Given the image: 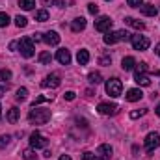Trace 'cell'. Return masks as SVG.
I'll use <instances>...</instances> for the list:
<instances>
[{"mask_svg": "<svg viewBox=\"0 0 160 160\" xmlns=\"http://www.w3.org/2000/svg\"><path fill=\"white\" fill-rule=\"evenodd\" d=\"M8 24H9L8 13H0V28H4V26H8Z\"/></svg>", "mask_w": 160, "mask_h": 160, "instance_id": "4dcf8cb0", "label": "cell"}, {"mask_svg": "<svg viewBox=\"0 0 160 160\" xmlns=\"http://www.w3.org/2000/svg\"><path fill=\"white\" fill-rule=\"evenodd\" d=\"M22 158L24 160H34L36 158V153H34L32 149H24V151H22Z\"/></svg>", "mask_w": 160, "mask_h": 160, "instance_id": "f1b7e54d", "label": "cell"}, {"mask_svg": "<svg viewBox=\"0 0 160 160\" xmlns=\"http://www.w3.org/2000/svg\"><path fill=\"white\" fill-rule=\"evenodd\" d=\"M147 69H149L147 63H143V62L142 63H136V73H147Z\"/></svg>", "mask_w": 160, "mask_h": 160, "instance_id": "836d02e7", "label": "cell"}, {"mask_svg": "<svg viewBox=\"0 0 160 160\" xmlns=\"http://www.w3.org/2000/svg\"><path fill=\"white\" fill-rule=\"evenodd\" d=\"M43 41H45L47 45L54 47V45L60 43V36H58V32H47V34H43Z\"/></svg>", "mask_w": 160, "mask_h": 160, "instance_id": "5bb4252c", "label": "cell"}, {"mask_svg": "<svg viewBox=\"0 0 160 160\" xmlns=\"http://www.w3.org/2000/svg\"><path fill=\"white\" fill-rule=\"evenodd\" d=\"M130 39V34L125 32V30H118V32H106L104 36V43L106 45H114L118 41H128Z\"/></svg>", "mask_w": 160, "mask_h": 160, "instance_id": "3957f363", "label": "cell"}, {"mask_svg": "<svg viewBox=\"0 0 160 160\" xmlns=\"http://www.w3.org/2000/svg\"><path fill=\"white\" fill-rule=\"evenodd\" d=\"M15 24H17L19 28H24V26L28 24V19L22 17V15H17V17H15Z\"/></svg>", "mask_w": 160, "mask_h": 160, "instance_id": "4316f807", "label": "cell"}, {"mask_svg": "<svg viewBox=\"0 0 160 160\" xmlns=\"http://www.w3.org/2000/svg\"><path fill=\"white\" fill-rule=\"evenodd\" d=\"M121 67H123L125 71H132V69L136 67V60H134L132 56H127V58H123V62H121Z\"/></svg>", "mask_w": 160, "mask_h": 160, "instance_id": "2e32d148", "label": "cell"}, {"mask_svg": "<svg viewBox=\"0 0 160 160\" xmlns=\"http://www.w3.org/2000/svg\"><path fill=\"white\" fill-rule=\"evenodd\" d=\"M19 50H21V54L24 58H32L36 54V47H34L32 38H22V39L19 41Z\"/></svg>", "mask_w": 160, "mask_h": 160, "instance_id": "7a4b0ae2", "label": "cell"}, {"mask_svg": "<svg viewBox=\"0 0 160 160\" xmlns=\"http://www.w3.org/2000/svg\"><path fill=\"white\" fill-rule=\"evenodd\" d=\"M112 153H114L112 147H110L108 143H102V145L97 147V153H95V155H97V158L99 160H110L112 158Z\"/></svg>", "mask_w": 160, "mask_h": 160, "instance_id": "9c48e42d", "label": "cell"}, {"mask_svg": "<svg viewBox=\"0 0 160 160\" xmlns=\"http://www.w3.org/2000/svg\"><path fill=\"white\" fill-rule=\"evenodd\" d=\"M125 22H127L128 26L136 28V30H143V28H145V24H143L142 21H136V19H132V17H127V19H125Z\"/></svg>", "mask_w": 160, "mask_h": 160, "instance_id": "ffe728a7", "label": "cell"}, {"mask_svg": "<svg viewBox=\"0 0 160 160\" xmlns=\"http://www.w3.org/2000/svg\"><path fill=\"white\" fill-rule=\"evenodd\" d=\"M8 80H11V71L9 69H2L0 71V82H8Z\"/></svg>", "mask_w": 160, "mask_h": 160, "instance_id": "83f0119b", "label": "cell"}, {"mask_svg": "<svg viewBox=\"0 0 160 160\" xmlns=\"http://www.w3.org/2000/svg\"><path fill=\"white\" fill-rule=\"evenodd\" d=\"M47 101V97H36V101L32 102V106H38V104H41V102H45Z\"/></svg>", "mask_w": 160, "mask_h": 160, "instance_id": "f35d334b", "label": "cell"}, {"mask_svg": "<svg viewBox=\"0 0 160 160\" xmlns=\"http://www.w3.org/2000/svg\"><path fill=\"white\" fill-rule=\"evenodd\" d=\"M142 13L147 15V17H155V15L158 13V9H157L153 4H145V6H142Z\"/></svg>", "mask_w": 160, "mask_h": 160, "instance_id": "d6986e66", "label": "cell"}, {"mask_svg": "<svg viewBox=\"0 0 160 160\" xmlns=\"http://www.w3.org/2000/svg\"><path fill=\"white\" fill-rule=\"evenodd\" d=\"M75 97H77V95H75V91H65V95H63V99H65V101H75Z\"/></svg>", "mask_w": 160, "mask_h": 160, "instance_id": "74e56055", "label": "cell"}, {"mask_svg": "<svg viewBox=\"0 0 160 160\" xmlns=\"http://www.w3.org/2000/svg\"><path fill=\"white\" fill-rule=\"evenodd\" d=\"M97 110H99V114H102V116H114V114H118V104H108V102H101L99 106H97Z\"/></svg>", "mask_w": 160, "mask_h": 160, "instance_id": "30bf717a", "label": "cell"}, {"mask_svg": "<svg viewBox=\"0 0 160 160\" xmlns=\"http://www.w3.org/2000/svg\"><path fill=\"white\" fill-rule=\"evenodd\" d=\"M0 119H2V106H0Z\"/></svg>", "mask_w": 160, "mask_h": 160, "instance_id": "bcb514c9", "label": "cell"}, {"mask_svg": "<svg viewBox=\"0 0 160 160\" xmlns=\"http://www.w3.org/2000/svg\"><path fill=\"white\" fill-rule=\"evenodd\" d=\"M52 62V56H50V52L48 50H43L39 54V63H50Z\"/></svg>", "mask_w": 160, "mask_h": 160, "instance_id": "d4e9b609", "label": "cell"}, {"mask_svg": "<svg viewBox=\"0 0 160 160\" xmlns=\"http://www.w3.org/2000/svg\"><path fill=\"white\" fill-rule=\"evenodd\" d=\"M88 80H89V84H101L102 82V77H101V73H89Z\"/></svg>", "mask_w": 160, "mask_h": 160, "instance_id": "484cf974", "label": "cell"}, {"mask_svg": "<svg viewBox=\"0 0 160 160\" xmlns=\"http://www.w3.org/2000/svg\"><path fill=\"white\" fill-rule=\"evenodd\" d=\"M9 48H11V50H17V48H19V41H11V43H9Z\"/></svg>", "mask_w": 160, "mask_h": 160, "instance_id": "ab89813d", "label": "cell"}, {"mask_svg": "<svg viewBox=\"0 0 160 160\" xmlns=\"http://www.w3.org/2000/svg\"><path fill=\"white\" fill-rule=\"evenodd\" d=\"M26 97H28V89H26V88H19L15 99H17L19 102H22V101H26Z\"/></svg>", "mask_w": 160, "mask_h": 160, "instance_id": "603a6c76", "label": "cell"}, {"mask_svg": "<svg viewBox=\"0 0 160 160\" xmlns=\"http://www.w3.org/2000/svg\"><path fill=\"white\" fill-rule=\"evenodd\" d=\"M145 112H147V108H142V110H134V112H130V118H132V119H138V118H140V116H143Z\"/></svg>", "mask_w": 160, "mask_h": 160, "instance_id": "1f68e13d", "label": "cell"}, {"mask_svg": "<svg viewBox=\"0 0 160 160\" xmlns=\"http://www.w3.org/2000/svg\"><path fill=\"white\" fill-rule=\"evenodd\" d=\"M155 50H157V54H158V56H160V43H158V45H157V48H155Z\"/></svg>", "mask_w": 160, "mask_h": 160, "instance_id": "f6af8a7d", "label": "cell"}, {"mask_svg": "<svg viewBox=\"0 0 160 160\" xmlns=\"http://www.w3.org/2000/svg\"><path fill=\"white\" fill-rule=\"evenodd\" d=\"M36 21H39V22L48 21V11H47V9H39V11H36Z\"/></svg>", "mask_w": 160, "mask_h": 160, "instance_id": "cb8c5ba5", "label": "cell"}, {"mask_svg": "<svg viewBox=\"0 0 160 160\" xmlns=\"http://www.w3.org/2000/svg\"><path fill=\"white\" fill-rule=\"evenodd\" d=\"M101 63L104 65V63H110V58H101Z\"/></svg>", "mask_w": 160, "mask_h": 160, "instance_id": "60d3db41", "label": "cell"}, {"mask_svg": "<svg viewBox=\"0 0 160 160\" xmlns=\"http://www.w3.org/2000/svg\"><path fill=\"white\" fill-rule=\"evenodd\" d=\"M60 160H71V157H69V155H62V157H60Z\"/></svg>", "mask_w": 160, "mask_h": 160, "instance_id": "b9f144b4", "label": "cell"}, {"mask_svg": "<svg viewBox=\"0 0 160 160\" xmlns=\"http://www.w3.org/2000/svg\"><path fill=\"white\" fill-rule=\"evenodd\" d=\"M112 22H114V21H112L110 17H106V15H104V17H99V19L95 21V30H97V32H104V34H106V32H110Z\"/></svg>", "mask_w": 160, "mask_h": 160, "instance_id": "52a82bcc", "label": "cell"}, {"mask_svg": "<svg viewBox=\"0 0 160 160\" xmlns=\"http://www.w3.org/2000/svg\"><path fill=\"white\" fill-rule=\"evenodd\" d=\"M158 145H160V134L158 132H149L145 136V151L147 153H153Z\"/></svg>", "mask_w": 160, "mask_h": 160, "instance_id": "5b68a950", "label": "cell"}, {"mask_svg": "<svg viewBox=\"0 0 160 160\" xmlns=\"http://www.w3.org/2000/svg\"><path fill=\"white\" fill-rule=\"evenodd\" d=\"M155 112H157V116H158V118H160V102H158V106L155 108Z\"/></svg>", "mask_w": 160, "mask_h": 160, "instance_id": "7bdbcfd3", "label": "cell"}, {"mask_svg": "<svg viewBox=\"0 0 160 160\" xmlns=\"http://www.w3.org/2000/svg\"><path fill=\"white\" fill-rule=\"evenodd\" d=\"M9 142H11V136H0V149H4V147H8L9 145Z\"/></svg>", "mask_w": 160, "mask_h": 160, "instance_id": "f546056e", "label": "cell"}, {"mask_svg": "<svg viewBox=\"0 0 160 160\" xmlns=\"http://www.w3.org/2000/svg\"><path fill=\"white\" fill-rule=\"evenodd\" d=\"M142 97H143V93H142V89H138V88L128 89V91H127V95H125V99H127L128 102H136V101H140Z\"/></svg>", "mask_w": 160, "mask_h": 160, "instance_id": "4fadbf2b", "label": "cell"}, {"mask_svg": "<svg viewBox=\"0 0 160 160\" xmlns=\"http://www.w3.org/2000/svg\"><path fill=\"white\" fill-rule=\"evenodd\" d=\"M4 93H6V88H0V97H2Z\"/></svg>", "mask_w": 160, "mask_h": 160, "instance_id": "ee69618b", "label": "cell"}, {"mask_svg": "<svg viewBox=\"0 0 160 160\" xmlns=\"http://www.w3.org/2000/svg\"><path fill=\"white\" fill-rule=\"evenodd\" d=\"M19 116H21V110L13 106V108H9V110H8V116H6V118H8L9 123H17V121H19Z\"/></svg>", "mask_w": 160, "mask_h": 160, "instance_id": "ac0fdd59", "label": "cell"}, {"mask_svg": "<svg viewBox=\"0 0 160 160\" xmlns=\"http://www.w3.org/2000/svg\"><path fill=\"white\" fill-rule=\"evenodd\" d=\"M19 6H21L22 9L30 11V9H34V8H36V0H19Z\"/></svg>", "mask_w": 160, "mask_h": 160, "instance_id": "7402d4cb", "label": "cell"}, {"mask_svg": "<svg viewBox=\"0 0 160 160\" xmlns=\"http://www.w3.org/2000/svg\"><path fill=\"white\" fill-rule=\"evenodd\" d=\"M28 119H30V123H34V125H45L47 121L50 119V110L32 106V110L28 114Z\"/></svg>", "mask_w": 160, "mask_h": 160, "instance_id": "6da1fadb", "label": "cell"}, {"mask_svg": "<svg viewBox=\"0 0 160 160\" xmlns=\"http://www.w3.org/2000/svg\"><path fill=\"white\" fill-rule=\"evenodd\" d=\"M47 143H48V140L39 134V132H32V136H30V145L34 147V149H43V147H47Z\"/></svg>", "mask_w": 160, "mask_h": 160, "instance_id": "ba28073f", "label": "cell"}, {"mask_svg": "<svg viewBox=\"0 0 160 160\" xmlns=\"http://www.w3.org/2000/svg\"><path fill=\"white\" fill-rule=\"evenodd\" d=\"M77 62H78L80 65H86L88 62H89V52L88 50H78V54H77Z\"/></svg>", "mask_w": 160, "mask_h": 160, "instance_id": "44dd1931", "label": "cell"}, {"mask_svg": "<svg viewBox=\"0 0 160 160\" xmlns=\"http://www.w3.org/2000/svg\"><path fill=\"white\" fill-rule=\"evenodd\" d=\"M56 60H58L62 65H69V63H71V52H69L67 48H60V50L56 52Z\"/></svg>", "mask_w": 160, "mask_h": 160, "instance_id": "7c38bea8", "label": "cell"}, {"mask_svg": "<svg viewBox=\"0 0 160 160\" xmlns=\"http://www.w3.org/2000/svg\"><path fill=\"white\" fill-rule=\"evenodd\" d=\"M47 6H58V8H63V0H43Z\"/></svg>", "mask_w": 160, "mask_h": 160, "instance_id": "d6a6232c", "label": "cell"}, {"mask_svg": "<svg viewBox=\"0 0 160 160\" xmlns=\"http://www.w3.org/2000/svg\"><path fill=\"white\" fill-rule=\"evenodd\" d=\"M80 160H99V158H97V155H93V153H84Z\"/></svg>", "mask_w": 160, "mask_h": 160, "instance_id": "8d00e7d4", "label": "cell"}, {"mask_svg": "<svg viewBox=\"0 0 160 160\" xmlns=\"http://www.w3.org/2000/svg\"><path fill=\"white\" fill-rule=\"evenodd\" d=\"M71 28H73V32H82V30L86 28V19H84V17H77V19L73 21Z\"/></svg>", "mask_w": 160, "mask_h": 160, "instance_id": "e0dca14e", "label": "cell"}, {"mask_svg": "<svg viewBox=\"0 0 160 160\" xmlns=\"http://www.w3.org/2000/svg\"><path fill=\"white\" fill-rule=\"evenodd\" d=\"M60 84H62V80H60V75H56V73H52V75L45 77V80L41 82V86H43V88H58Z\"/></svg>", "mask_w": 160, "mask_h": 160, "instance_id": "8fae6325", "label": "cell"}, {"mask_svg": "<svg viewBox=\"0 0 160 160\" xmlns=\"http://www.w3.org/2000/svg\"><path fill=\"white\" fill-rule=\"evenodd\" d=\"M130 43H132V47L136 50H147L149 45H151V41L145 36H130Z\"/></svg>", "mask_w": 160, "mask_h": 160, "instance_id": "8992f818", "label": "cell"}, {"mask_svg": "<svg viewBox=\"0 0 160 160\" xmlns=\"http://www.w3.org/2000/svg\"><path fill=\"white\" fill-rule=\"evenodd\" d=\"M134 80H136V84L138 86H151V78L145 75V73H136V77H134Z\"/></svg>", "mask_w": 160, "mask_h": 160, "instance_id": "9a60e30c", "label": "cell"}, {"mask_svg": "<svg viewBox=\"0 0 160 160\" xmlns=\"http://www.w3.org/2000/svg\"><path fill=\"white\" fill-rule=\"evenodd\" d=\"M127 4H128L130 8H140V6L143 4V0H127Z\"/></svg>", "mask_w": 160, "mask_h": 160, "instance_id": "d590c367", "label": "cell"}, {"mask_svg": "<svg viewBox=\"0 0 160 160\" xmlns=\"http://www.w3.org/2000/svg\"><path fill=\"white\" fill-rule=\"evenodd\" d=\"M121 91H123V84L119 78H110L106 82V93L110 97H119Z\"/></svg>", "mask_w": 160, "mask_h": 160, "instance_id": "277c9868", "label": "cell"}, {"mask_svg": "<svg viewBox=\"0 0 160 160\" xmlns=\"http://www.w3.org/2000/svg\"><path fill=\"white\" fill-rule=\"evenodd\" d=\"M88 11H89L91 15H97V11H99V6L91 2V4H88Z\"/></svg>", "mask_w": 160, "mask_h": 160, "instance_id": "e575fe53", "label": "cell"}]
</instances>
